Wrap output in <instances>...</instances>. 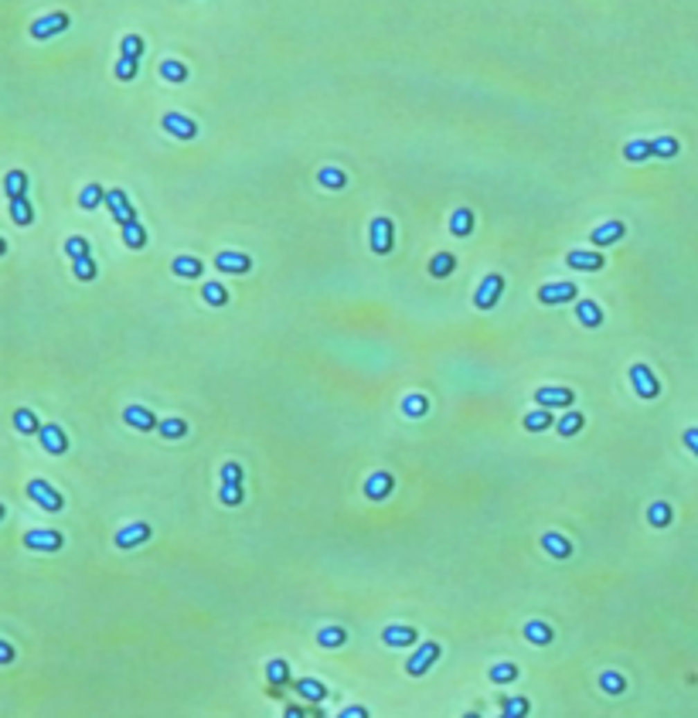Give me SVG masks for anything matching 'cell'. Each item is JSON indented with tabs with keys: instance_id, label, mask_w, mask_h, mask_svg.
<instances>
[{
	"instance_id": "6da1fadb",
	"label": "cell",
	"mask_w": 698,
	"mask_h": 718,
	"mask_svg": "<svg viewBox=\"0 0 698 718\" xmlns=\"http://www.w3.org/2000/svg\"><path fill=\"white\" fill-rule=\"evenodd\" d=\"M28 497H31L42 511H51V514L65 508V497H62L48 480H28Z\"/></svg>"
},
{
	"instance_id": "7a4b0ae2",
	"label": "cell",
	"mask_w": 698,
	"mask_h": 718,
	"mask_svg": "<svg viewBox=\"0 0 698 718\" xmlns=\"http://www.w3.org/2000/svg\"><path fill=\"white\" fill-rule=\"evenodd\" d=\"M630 385H634V392L641 399H657L661 395V382H657V375L647 364H634L630 368Z\"/></svg>"
},
{
	"instance_id": "3957f363",
	"label": "cell",
	"mask_w": 698,
	"mask_h": 718,
	"mask_svg": "<svg viewBox=\"0 0 698 718\" xmlns=\"http://www.w3.org/2000/svg\"><path fill=\"white\" fill-rule=\"evenodd\" d=\"M501 293H504V276H497V273L484 276V282H481V286H477V293H474L477 310H494V307H497V300H501Z\"/></svg>"
},
{
	"instance_id": "277c9868",
	"label": "cell",
	"mask_w": 698,
	"mask_h": 718,
	"mask_svg": "<svg viewBox=\"0 0 698 718\" xmlns=\"http://www.w3.org/2000/svg\"><path fill=\"white\" fill-rule=\"evenodd\" d=\"M392 239H395V228L388 218H371V228H368V242H371V252L378 255H388L392 252Z\"/></svg>"
},
{
	"instance_id": "5b68a950",
	"label": "cell",
	"mask_w": 698,
	"mask_h": 718,
	"mask_svg": "<svg viewBox=\"0 0 698 718\" xmlns=\"http://www.w3.org/2000/svg\"><path fill=\"white\" fill-rule=\"evenodd\" d=\"M161 126H164V133H170L174 140H195L198 136V123L191 120V116H184V113H164L161 116Z\"/></svg>"
},
{
	"instance_id": "8992f818",
	"label": "cell",
	"mask_w": 698,
	"mask_h": 718,
	"mask_svg": "<svg viewBox=\"0 0 698 718\" xmlns=\"http://www.w3.org/2000/svg\"><path fill=\"white\" fill-rule=\"evenodd\" d=\"M436 661H440V643H422L409 661H406V671H409V678H422Z\"/></svg>"
},
{
	"instance_id": "52a82bcc",
	"label": "cell",
	"mask_w": 698,
	"mask_h": 718,
	"mask_svg": "<svg viewBox=\"0 0 698 718\" xmlns=\"http://www.w3.org/2000/svg\"><path fill=\"white\" fill-rule=\"evenodd\" d=\"M106 204H109V215H113V222H120V228H123V225H129V222H136V208L129 204L126 191H120V188L106 191Z\"/></svg>"
},
{
	"instance_id": "ba28073f",
	"label": "cell",
	"mask_w": 698,
	"mask_h": 718,
	"mask_svg": "<svg viewBox=\"0 0 698 718\" xmlns=\"http://www.w3.org/2000/svg\"><path fill=\"white\" fill-rule=\"evenodd\" d=\"M535 402L545 405V409H566V405L575 402V392L566 388V385H545V388L535 392Z\"/></svg>"
},
{
	"instance_id": "9c48e42d",
	"label": "cell",
	"mask_w": 698,
	"mask_h": 718,
	"mask_svg": "<svg viewBox=\"0 0 698 718\" xmlns=\"http://www.w3.org/2000/svg\"><path fill=\"white\" fill-rule=\"evenodd\" d=\"M575 282H548V286H542L538 289V303H545V307H559V303H573L575 300Z\"/></svg>"
},
{
	"instance_id": "30bf717a",
	"label": "cell",
	"mask_w": 698,
	"mask_h": 718,
	"mask_svg": "<svg viewBox=\"0 0 698 718\" xmlns=\"http://www.w3.org/2000/svg\"><path fill=\"white\" fill-rule=\"evenodd\" d=\"M69 28V14H44V17H38L35 24H31V38H38V41H44V38H55V35H62Z\"/></svg>"
},
{
	"instance_id": "8fae6325",
	"label": "cell",
	"mask_w": 698,
	"mask_h": 718,
	"mask_svg": "<svg viewBox=\"0 0 698 718\" xmlns=\"http://www.w3.org/2000/svg\"><path fill=\"white\" fill-rule=\"evenodd\" d=\"M147 538H150V524H147V521H133V524H126V528L116 531V538H113V541H116V548H123V552H126V548L143 545Z\"/></svg>"
},
{
	"instance_id": "7c38bea8",
	"label": "cell",
	"mask_w": 698,
	"mask_h": 718,
	"mask_svg": "<svg viewBox=\"0 0 698 718\" xmlns=\"http://www.w3.org/2000/svg\"><path fill=\"white\" fill-rule=\"evenodd\" d=\"M566 266L586 269V273H596V269L607 266V259H603V252H596V249H573V252L566 255Z\"/></svg>"
},
{
	"instance_id": "4fadbf2b",
	"label": "cell",
	"mask_w": 698,
	"mask_h": 718,
	"mask_svg": "<svg viewBox=\"0 0 698 718\" xmlns=\"http://www.w3.org/2000/svg\"><path fill=\"white\" fill-rule=\"evenodd\" d=\"M215 269L218 273H239V276H246L249 269H252V259H249L246 252H218L215 255Z\"/></svg>"
},
{
	"instance_id": "5bb4252c",
	"label": "cell",
	"mask_w": 698,
	"mask_h": 718,
	"mask_svg": "<svg viewBox=\"0 0 698 718\" xmlns=\"http://www.w3.org/2000/svg\"><path fill=\"white\" fill-rule=\"evenodd\" d=\"M24 545L35 548V552H58L65 545V538L58 531H28L24 535Z\"/></svg>"
},
{
	"instance_id": "9a60e30c",
	"label": "cell",
	"mask_w": 698,
	"mask_h": 718,
	"mask_svg": "<svg viewBox=\"0 0 698 718\" xmlns=\"http://www.w3.org/2000/svg\"><path fill=\"white\" fill-rule=\"evenodd\" d=\"M123 422L126 426H133V429H140V433H150V429L161 426L157 415H154L150 409H143V405H129V409L123 412Z\"/></svg>"
},
{
	"instance_id": "2e32d148",
	"label": "cell",
	"mask_w": 698,
	"mask_h": 718,
	"mask_svg": "<svg viewBox=\"0 0 698 718\" xmlns=\"http://www.w3.org/2000/svg\"><path fill=\"white\" fill-rule=\"evenodd\" d=\"M38 439H42L44 453H51V456H62V453H69V439H65V433H62V426H42V433H38Z\"/></svg>"
},
{
	"instance_id": "e0dca14e",
	"label": "cell",
	"mask_w": 698,
	"mask_h": 718,
	"mask_svg": "<svg viewBox=\"0 0 698 718\" xmlns=\"http://www.w3.org/2000/svg\"><path fill=\"white\" fill-rule=\"evenodd\" d=\"M623 235H627V225H623V222H603L600 228H593V232H589V242H593V245H600V249H607V245L620 242Z\"/></svg>"
},
{
	"instance_id": "ac0fdd59",
	"label": "cell",
	"mask_w": 698,
	"mask_h": 718,
	"mask_svg": "<svg viewBox=\"0 0 698 718\" xmlns=\"http://www.w3.org/2000/svg\"><path fill=\"white\" fill-rule=\"evenodd\" d=\"M542 548H545L552 559H573V541L562 538V535H555V531L542 535Z\"/></svg>"
},
{
	"instance_id": "d6986e66",
	"label": "cell",
	"mask_w": 698,
	"mask_h": 718,
	"mask_svg": "<svg viewBox=\"0 0 698 718\" xmlns=\"http://www.w3.org/2000/svg\"><path fill=\"white\" fill-rule=\"evenodd\" d=\"M392 487H395L392 474H371V477L365 480V494H368L371 501H385V497L392 494Z\"/></svg>"
},
{
	"instance_id": "ffe728a7",
	"label": "cell",
	"mask_w": 698,
	"mask_h": 718,
	"mask_svg": "<svg viewBox=\"0 0 698 718\" xmlns=\"http://www.w3.org/2000/svg\"><path fill=\"white\" fill-rule=\"evenodd\" d=\"M415 637H419V634H415L412 627H402V623H395V627H385V630H382V640H385L388 647H412Z\"/></svg>"
},
{
	"instance_id": "44dd1931",
	"label": "cell",
	"mask_w": 698,
	"mask_h": 718,
	"mask_svg": "<svg viewBox=\"0 0 698 718\" xmlns=\"http://www.w3.org/2000/svg\"><path fill=\"white\" fill-rule=\"evenodd\" d=\"M266 678H269V691L273 694H280V688H287L289 684V667H287V661H280V657H273L269 664H266Z\"/></svg>"
},
{
	"instance_id": "7402d4cb",
	"label": "cell",
	"mask_w": 698,
	"mask_h": 718,
	"mask_svg": "<svg viewBox=\"0 0 698 718\" xmlns=\"http://www.w3.org/2000/svg\"><path fill=\"white\" fill-rule=\"evenodd\" d=\"M525 640L535 643V647H545V643L555 640V630H552L548 623H542V620H528V623H525Z\"/></svg>"
},
{
	"instance_id": "603a6c76",
	"label": "cell",
	"mask_w": 698,
	"mask_h": 718,
	"mask_svg": "<svg viewBox=\"0 0 698 718\" xmlns=\"http://www.w3.org/2000/svg\"><path fill=\"white\" fill-rule=\"evenodd\" d=\"M170 269H174V276H181V280H198L205 266H202V259H195V255H177Z\"/></svg>"
},
{
	"instance_id": "cb8c5ba5",
	"label": "cell",
	"mask_w": 698,
	"mask_h": 718,
	"mask_svg": "<svg viewBox=\"0 0 698 718\" xmlns=\"http://www.w3.org/2000/svg\"><path fill=\"white\" fill-rule=\"evenodd\" d=\"M14 429H17L21 436H38V433H42V422H38V415H35L31 409H17V412H14Z\"/></svg>"
},
{
	"instance_id": "d4e9b609",
	"label": "cell",
	"mask_w": 698,
	"mask_h": 718,
	"mask_svg": "<svg viewBox=\"0 0 698 718\" xmlns=\"http://www.w3.org/2000/svg\"><path fill=\"white\" fill-rule=\"evenodd\" d=\"M293 688L300 691V698H307V701H314V705L328 698V684H321L317 678H300Z\"/></svg>"
},
{
	"instance_id": "484cf974",
	"label": "cell",
	"mask_w": 698,
	"mask_h": 718,
	"mask_svg": "<svg viewBox=\"0 0 698 718\" xmlns=\"http://www.w3.org/2000/svg\"><path fill=\"white\" fill-rule=\"evenodd\" d=\"M575 317H579L582 327H600V323H603V310H600V303H593V300H579V303H575Z\"/></svg>"
},
{
	"instance_id": "4316f807",
	"label": "cell",
	"mask_w": 698,
	"mask_h": 718,
	"mask_svg": "<svg viewBox=\"0 0 698 718\" xmlns=\"http://www.w3.org/2000/svg\"><path fill=\"white\" fill-rule=\"evenodd\" d=\"M552 426H555V415H552L545 405L525 415V429H528V433H545V429H552Z\"/></svg>"
},
{
	"instance_id": "83f0119b",
	"label": "cell",
	"mask_w": 698,
	"mask_h": 718,
	"mask_svg": "<svg viewBox=\"0 0 698 718\" xmlns=\"http://www.w3.org/2000/svg\"><path fill=\"white\" fill-rule=\"evenodd\" d=\"M161 79L170 82V85L188 82V65H184V62H177V58H164V62H161Z\"/></svg>"
},
{
	"instance_id": "f1b7e54d",
	"label": "cell",
	"mask_w": 698,
	"mask_h": 718,
	"mask_svg": "<svg viewBox=\"0 0 698 718\" xmlns=\"http://www.w3.org/2000/svg\"><path fill=\"white\" fill-rule=\"evenodd\" d=\"M3 195H7V198L28 195V174H24V170H7V177H3Z\"/></svg>"
},
{
	"instance_id": "f546056e",
	"label": "cell",
	"mask_w": 698,
	"mask_h": 718,
	"mask_svg": "<svg viewBox=\"0 0 698 718\" xmlns=\"http://www.w3.org/2000/svg\"><path fill=\"white\" fill-rule=\"evenodd\" d=\"M10 222L14 225H31L35 222V208H31V201L24 198H10Z\"/></svg>"
},
{
	"instance_id": "4dcf8cb0",
	"label": "cell",
	"mask_w": 698,
	"mask_h": 718,
	"mask_svg": "<svg viewBox=\"0 0 698 718\" xmlns=\"http://www.w3.org/2000/svg\"><path fill=\"white\" fill-rule=\"evenodd\" d=\"M450 232L453 235H460V239L474 232V211H470V208H456V211H453L450 215Z\"/></svg>"
},
{
	"instance_id": "1f68e13d",
	"label": "cell",
	"mask_w": 698,
	"mask_h": 718,
	"mask_svg": "<svg viewBox=\"0 0 698 718\" xmlns=\"http://www.w3.org/2000/svg\"><path fill=\"white\" fill-rule=\"evenodd\" d=\"M623 157L630 160V163H641V160L654 157V140H630L623 147Z\"/></svg>"
},
{
	"instance_id": "d6a6232c",
	"label": "cell",
	"mask_w": 698,
	"mask_h": 718,
	"mask_svg": "<svg viewBox=\"0 0 698 718\" xmlns=\"http://www.w3.org/2000/svg\"><path fill=\"white\" fill-rule=\"evenodd\" d=\"M453 269H456V259H453L450 252H436V255L429 259V276H436V280L453 276Z\"/></svg>"
},
{
	"instance_id": "836d02e7",
	"label": "cell",
	"mask_w": 698,
	"mask_h": 718,
	"mask_svg": "<svg viewBox=\"0 0 698 718\" xmlns=\"http://www.w3.org/2000/svg\"><path fill=\"white\" fill-rule=\"evenodd\" d=\"M317 181H321L324 188H330V191H341V188L348 184V174H344L341 167H321Z\"/></svg>"
},
{
	"instance_id": "e575fe53",
	"label": "cell",
	"mask_w": 698,
	"mask_h": 718,
	"mask_svg": "<svg viewBox=\"0 0 698 718\" xmlns=\"http://www.w3.org/2000/svg\"><path fill=\"white\" fill-rule=\"evenodd\" d=\"M123 245L126 249H143V245H147V228H143L140 222L123 225Z\"/></svg>"
},
{
	"instance_id": "d590c367",
	"label": "cell",
	"mask_w": 698,
	"mask_h": 718,
	"mask_svg": "<svg viewBox=\"0 0 698 718\" xmlns=\"http://www.w3.org/2000/svg\"><path fill=\"white\" fill-rule=\"evenodd\" d=\"M202 296H205L208 307H225V303H229V289H225L222 282H205V286H202Z\"/></svg>"
},
{
	"instance_id": "8d00e7d4",
	"label": "cell",
	"mask_w": 698,
	"mask_h": 718,
	"mask_svg": "<svg viewBox=\"0 0 698 718\" xmlns=\"http://www.w3.org/2000/svg\"><path fill=\"white\" fill-rule=\"evenodd\" d=\"M511 681H518V664L501 661V664L491 667V684H511Z\"/></svg>"
},
{
	"instance_id": "74e56055",
	"label": "cell",
	"mask_w": 698,
	"mask_h": 718,
	"mask_svg": "<svg viewBox=\"0 0 698 718\" xmlns=\"http://www.w3.org/2000/svg\"><path fill=\"white\" fill-rule=\"evenodd\" d=\"M582 426H586L582 412H566V415L559 419V426H555V429H559V436H566V439H569V436H575V433H579Z\"/></svg>"
},
{
	"instance_id": "f35d334b",
	"label": "cell",
	"mask_w": 698,
	"mask_h": 718,
	"mask_svg": "<svg viewBox=\"0 0 698 718\" xmlns=\"http://www.w3.org/2000/svg\"><path fill=\"white\" fill-rule=\"evenodd\" d=\"M218 501H222V504H229V508H239V504L246 501V490H242V483H222V490H218Z\"/></svg>"
},
{
	"instance_id": "ab89813d",
	"label": "cell",
	"mask_w": 698,
	"mask_h": 718,
	"mask_svg": "<svg viewBox=\"0 0 698 718\" xmlns=\"http://www.w3.org/2000/svg\"><path fill=\"white\" fill-rule=\"evenodd\" d=\"M157 433H161V439H184L188 436V422L184 419H164L157 426Z\"/></svg>"
},
{
	"instance_id": "60d3db41",
	"label": "cell",
	"mask_w": 698,
	"mask_h": 718,
	"mask_svg": "<svg viewBox=\"0 0 698 718\" xmlns=\"http://www.w3.org/2000/svg\"><path fill=\"white\" fill-rule=\"evenodd\" d=\"M106 201V191L99 188V184H85L82 188V195H79V204H82L85 211H92V208H99Z\"/></svg>"
},
{
	"instance_id": "b9f144b4",
	"label": "cell",
	"mask_w": 698,
	"mask_h": 718,
	"mask_svg": "<svg viewBox=\"0 0 698 718\" xmlns=\"http://www.w3.org/2000/svg\"><path fill=\"white\" fill-rule=\"evenodd\" d=\"M344 640H348V630H341V627H324L321 634H317V643L321 647H344Z\"/></svg>"
},
{
	"instance_id": "7bdbcfd3",
	"label": "cell",
	"mask_w": 698,
	"mask_h": 718,
	"mask_svg": "<svg viewBox=\"0 0 698 718\" xmlns=\"http://www.w3.org/2000/svg\"><path fill=\"white\" fill-rule=\"evenodd\" d=\"M600 688H603L607 694H623V691H627V678L616 674V671H603V674H600Z\"/></svg>"
},
{
	"instance_id": "ee69618b",
	"label": "cell",
	"mask_w": 698,
	"mask_h": 718,
	"mask_svg": "<svg viewBox=\"0 0 698 718\" xmlns=\"http://www.w3.org/2000/svg\"><path fill=\"white\" fill-rule=\"evenodd\" d=\"M402 412H406L409 419H422V415L429 412V402H426V395H409V399L402 402Z\"/></svg>"
},
{
	"instance_id": "f6af8a7d",
	"label": "cell",
	"mask_w": 698,
	"mask_h": 718,
	"mask_svg": "<svg viewBox=\"0 0 698 718\" xmlns=\"http://www.w3.org/2000/svg\"><path fill=\"white\" fill-rule=\"evenodd\" d=\"M647 521H651L654 528H668V524H671V508H668L664 501L651 504V508H647Z\"/></svg>"
},
{
	"instance_id": "bcb514c9",
	"label": "cell",
	"mask_w": 698,
	"mask_h": 718,
	"mask_svg": "<svg viewBox=\"0 0 698 718\" xmlns=\"http://www.w3.org/2000/svg\"><path fill=\"white\" fill-rule=\"evenodd\" d=\"M72 269H75V280H82V282H92V280H96V262H92V255L72 259Z\"/></svg>"
},
{
	"instance_id": "7dc6e473",
	"label": "cell",
	"mask_w": 698,
	"mask_h": 718,
	"mask_svg": "<svg viewBox=\"0 0 698 718\" xmlns=\"http://www.w3.org/2000/svg\"><path fill=\"white\" fill-rule=\"evenodd\" d=\"M136 72H140V58H120L116 62V79L120 82H129V79H136Z\"/></svg>"
},
{
	"instance_id": "c3c4849f",
	"label": "cell",
	"mask_w": 698,
	"mask_h": 718,
	"mask_svg": "<svg viewBox=\"0 0 698 718\" xmlns=\"http://www.w3.org/2000/svg\"><path fill=\"white\" fill-rule=\"evenodd\" d=\"M678 147H681V143H678L674 136H657V140H654V157H661V160L674 157V154H678Z\"/></svg>"
},
{
	"instance_id": "681fc988",
	"label": "cell",
	"mask_w": 698,
	"mask_h": 718,
	"mask_svg": "<svg viewBox=\"0 0 698 718\" xmlns=\"http://www.w3.org/2000/svg\"><path fill=\"white\" fill-rule=\"evenodd\" d=\"M501 708H504L508 718H521V715H528V698H504Z\"/></svg>"
},
{
	"instance_id": "f907efd6",
	"label": "cell",
	"mask_w": 698,
	"mask_h": 718,
	"mask_svg": "<svg viewBox=\"0 0 698 718\" xmlns=\"http://www.w3.org/2000/svg\"><path fill=\"white\" fill-rule=\"evenodd\" d=\"M120 51H123L126 58H140V55H143V38H140V35H126V38L120 41Z\"/></svg>"
},
{
	"instance_id": "816d5d0a",
	"label": "cell",
	"mask_w": 698,
	"mask_h": 718,
	"mask_svg": "<svg viewBox=\"0 0 698 718\" xmlns=\"http://www.w3.org/2000/svg\"><path fill=\"white\" fill-rule=\"evenodd\" d=\"M65 252H69L72 259H82V255H89V242H85L82 235H72V239H65Z\"/></svg>"
},
{
	"instance_id": "f5cc1de1",
	"label": "cell",
	"mask_w": 698,
	"mask_h": 718,
	"mask_svg": "<svg viewBox=\"0 0 698 718\" xmlns=\"http://www.w3.org/2000/svg\"><path fill=\"white\" fill-rule=\"evenodd\" d=\"M222 483H242V467L239 463H225L222 467Z\"/></svg>"
},
{
	"instance_id": "db71d44e",
	"label": "cell",
	"mask_w": 698,
	"mask_h": 718,
	"mask_svg": "<svg viewBox=\"0 0 698 718\" xmlns=\"http://www.w3.org/2000/svg\"><path fill=\"white\" fill-rule=\"evenodd\" d=\"M337 715H341V718H368L371 712H365L361 705H348V708H344V712H337Z\"/></svg>"
},
{
	"instance_id": "11a10c76",
	"label": "cell",
	"mask_w": 698,
	"mask_h": 718,
	"mask_svg": "<svg viewBox=\"0 0 698 718\" xmlns=\"http://www.w3.org/2000/svg\"><path fill=\"white\" fill-rule=\"evenodd\" d=\"M685 446H688V449H692V453H695L698 456V429H685Z\"/></svg>"
},
{
	"instance_id": "9f6ffc18",
	"label": "cell",
	"mask_w": 698,
	"mask_h": 718,
	"mask_svg": "<svg viewBox=\"0 0 698 718\" xmlns=\"http://www.w3.org/2000/svg\"><path fill=\"white\" fill-rule=\"evenodd\" d=\"M0 661H3V664H10V661H14V647H10L7 640H0Z\"/></svg>"
},
{
	"instance_id": "6f0895ef",
	"label": "cell",
	"mask_w": 698,
	"mask_h": 718,
	"mask_svg": "<svg viewBox=\"0 0 698 718\" xmlns=\"http://www.w3.org/2000/svg\"><path fill=\"white\" fill-rule=\"evenodd\" d=\"M283 715H287V718H303L307 712H303L300 705H287V712H283Z\"/></svg>"
}]
</instances>
